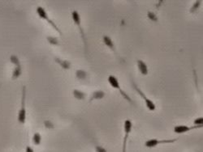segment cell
<instances>
[{
	"label": "cell",
	"instance_id": "21",
	"mask_svg": "<svg viewBox=\"0 0 203 152\" xmlns=\"http://www.w3.org/2000/svg\"><path fill=\"white\" fill-rule=\"evenodd\" d=\"M148 17L150 18V20H153V21H157L158 19L156 17V15L154 14L153 12H148Z\"/></svg>",
	"mask_w": 203,
	"mask_h": 152
},
{
	"label": "cell",
	"instance_id": "9",
	"mask_svg": "<svg viewBox=\"0 0 203 152\" xmlns=\"http://www.w3.org/2000/svg\"><path fill=\"white\" fill-rule=\"evenodd\" d=\"M136 65H137L138 71H140V73H141L142 75H147V74H148V66H147V65H146L145 61L139 59V60L136 61Z\"/></svg>",
	"mask_w": 203,
	"mask_h": 152
},
{
	"label": "cell",
	"instance_id": "2",
	"mask_svg": "<svg viewBox=\"0 0 203 152\" xmlns=\"http://www.w3.org/2000/svg\"><path fill=\"white\" fill-rule=\"evenodd\" d=\"M25 100H26V87L23 86L22 88V97H21V104H20V108L19 110L17 116L18 122L20 124H25L26 121V103H25Z\"/></svg>",
	"mask_w": 203,
	"mask_h": 152
},
{
	"label": "cell",
	"instance_id": "24",
	"mask_svg": "<svg viewBox=\"0 0 203 152\" xmlns=\"http://www.w3.org/2000/svg\"><path fill=\"white\" fill-rule=\"evenodd\" d=\"M25 152H34V150L33 149V147H31L30 146H27L25 148Z\"/></svg>",
	"mask_w": 203,
	"mask_h": 152
},
{
	"label": "cell",
	"instance_id": "11",
	"mask_svg": "<svg viewBox=\"0 0 203 152\" xmlns=\"http://www.w3.org/2000/svg\"><path fill=\"white\" fill-rule=\"evenodd\" d=\"M55 61L64 70H68L71 67V62L69 61H67V60H63V59L60 58L55 57Z\"/></svg>",
	"mask_w": 203,
	"mask_h": 152
},
{
	"label": "cell",
	"instance_id": "16",
	"mask_svg": "<svg viewBox=\"0 0 203 152\" xmlns=\"http://www.w3.org/2000/svg\"><path fill=\"white\" fill-rule=\"evenodd\" d=\"M76 75L79 79H86L87 73L84 71H82V70H78V71H76Z\"/></svg>",
	"mask_w": 203,
	"mask_h": 152
},
{
	"label": "cell",
	"instance_id": "23",
	"mask_svg": "<svg viewBox=\"0 0 203 152\" xmlns=\"http://www.w3.org/2000/svg\"><path fill=\"white\" fill-rule=\"evenodd\" d=\"M45 126L48 129H53L54 128V125H53V123L51 121H46L44 122Z\"/></svg>",
	"mask_w": 203,
	"mask_h": 152
},
{
	"label": "cell",
	"instance_id": "13",
	"mask_svg": "<svg viewBox=\"0 0 203 152\" xmlns=\"http://www.w3.org/2000/svg\"><path fill=\"white\" fill-rule=\"evenodd\" d=\"M21 74H22V67H21V66H15V69H14L12 71V79L15 80V79H17Z\"/></svg>",
	"mask_w": 203,
	"mask_h": 152
},
{
	"label": "cell",
	"instance_id": "19",
	"mask_svg": "<svg viewBox=\"0 0 203 152\" xmlns=\"http://www.w3.org/2000/svg\"><path fill=\"white\" fill-rule=\"evenodd\" d=\"M193 123H194V125H202V126H203V117L197 118V119H195V120H194Z\"/></svg>",
	"mask_w": 203,
	"mask_h": 152
},
{
	"label": "cell",
	"instance_id": "5",
	"mask_svg": "<svg viewBox=\"0 0 203 152\" xmlns=\"http://www.w3.org/2000/svg\"><path fill=\"white\" fill-rule=\"evenodd\" d=\"M132 129V123L130 120L127 119L124 123V141H123V147H122V152H126L127 150V142L129 139V135Z\"/></svg>",
	"mask_w": 203,
	"mask_h": 152
},
{
	"label": "cell",
	"instance_id": "22",
	"mask_svg": "<svg viewBox=\"0 0 203 152\" xmlns=\"http://www.w3.org/2000/svg\"><path fill=\"white\" fill-rule=\"evenodd\" d=\"M95 150L96 152H107V150L105 149L104 147L102 146H96L95 147Z\"/></svg>",
	"mask_w": 203,
	"mask_h": 152
},
{
	"label": "cell",
	"instance_id": "18",
	"mask_svg": "<svg viewBox=\"0 0 203 152\" xmlns=\"http://www.w3.org/2000/svg\"><path fill=\"white\" fill-rule=\"evenodd\" d=\"M10 61H11V62H12V64H14L15 66H21V65H20V59H19L18 56L15 55V54L11 55Z\"/></svg>",
	"mask_w": 203,
	"mask_h": 152
},
{
	"label": "cell",
	"instance_id": "20",
	"mask_svg": "<svg viewBox=\"0 0 203 152\" xmlns=\"http://www.w3.org/2000/svg\"><path fill=\"white\" fill-rule=\"evenodd\" d=\"M200 5H201V1H197V2H195L194 5L193 6V8L191 9V12H193L194 11L198 10V8L200 7Z\"/></svg>",
	"mask_w": 203,
	"mask_h": 152
},
{
	"label": "cell",
	"instance_id": "4",
	"mask_svg": "<svg viewBox=\"0 0 203 152\" xmlns=\"http://www.w3.org/2000/svg\"><path fill=\"white\" fill-rule=\"evenodd\" d=\"M107 80H108V83H109L110 85H111L113 88L117 89V90L119 91V93H120V95L124 97V99H125L126 101H128L129 102H130V103L133 104V102H132V101L131 100V98L128 96V94H126V92L124 91H123L121 89L119 80H118V79H117L115 76L110 75L109 77H108Z\"/></svg>",
	"mask_w": 203,
	"mask_h": 152
},
{
	"label": "cell",
	"instance_id": "3",
	"mask_svg": "<svg viewBox=\"0 0 203 152\" xmlns=\"http://www.w3.org/2000/svg\"><path fill=\"white\" fill-rule=\"evenodd\" d=\"M36 12H37V15H38L42 20H46V22L48 23V24H49V25H50V26H51L56 32H59V34L62 35V32H61V30H60V28L58 27L57 25H56V24H55L52 20L50 19L49 16H48V14H47L46 12V11L45 10L44 8H42V7H37Z\"/></svg>",
	"mask_w": 203,
	"mask_h": 152
},
{
	"label": "cell",
	"instance_id": "1",
	"mask_svg": "<svg viewBox=\"0 0 203 152\" xmlns=\"http://www.w3.org/2000/svg\"><path fill=\"white\" fill-rule=\"evenodd\" d=\"M72 19L73 20L74 24L77 26V28H79L80 30V33H81V38L83 40V42H84V49H85V54H87L88 52V43H87V39L86 37H85V34H84V29L81 26V15H80L79 12L77 11H73L72 12Z\"/></svg>",
	"mask_w": 203,
	"mask_h": 152
},
{
	"label": "cell",
	"instance_id": "15",
	"mask_svg": "<svg viewBox=\"0 0 203 152\" xmlns=\"http://www.w3.org/2000/svg\"><path fill=\"white\" fill-rule=\"evenodd\" d=\"M32 142L35 146H38L42 142V135L38 132H36L32 137Z\"/></svg>",
	"mask_w": 203,
	"mask_h": 152
},
{
	"label": "cell",
	"instance_id": "17",
	"mask_svg": "<svg viewBox=\"0 0 203 152\" xmlns=\"http://www.w3.org/2000/svg\"><path fill=\"white\" fill-rule=\"evenodd\" d=\"M46 40L47 41L49 42V44L51 45H59V41L56 37L48 36V37H46Z\"/></svg>",
	"mask_w": 203,
	"mask_h": 152
},
{
	"label": "cell",
	"instance_id": "14",
	"mask_svg": "<svg viewBox=\"0 0 203 152\" xmlns=\"http://www.w3.org/2000/svg\"><path fill=\"white\" fill-rule=\"evenodd\" d=\"M72 94H73V96L77 100H79V101H82L85 98V94L83 91H80L78 89H74L73 91H72Z\"/></svg>",
	"mask_w": 203,
	"mask_h": 152
},
{
	"label": "cell",
	"instance_id": "6",
	"mask_svg": "<svg viewBox=\"0 0 203 152\" xmlns=\"http://www.w3.org/2000/svg\"><path fill=\"white\" fill-rule=\"evenodd\" d=\"M132 85H133V88L136 90V92L140 95V96L142 98V100H144V101H145V104H146V106L147 107V108H148L149 110L150 111L155 110V109H156V105H155V104L151 101V100H150L148 97H146V95L143 93V91H141V89L139 88L138 87L136 86L133 82H132Z\"/></svg>",
	"mask_w": 203,
	"mask_h": 152
},
{
	"label": "cell",
	"instance_id": "7",
	"mask_svg": "<svg viewBox=\"0 0 203 152\" xmlns=\"http://www.w3.org/2000/svg\"><path fill=\"white\" fill-rule=\"evenodd\" d=\"M177 139H163L159 140L158 138H150V139L147 140L145 142V146L147 148H154L160 144H167V143H173L176 142Z\"/></svg>",
	"mask_w": 203,
	"mask_h": 152
},
{
	"label": "cell",
	"instance_id": "8",
	"mask_svg": "<svg viewBox=\"0 0 203 152\" xmlns=\"http://www.w3.org/2000/svg\"><path fill=\"white\" fill-rule=\"evenodd\" d=\"M200 128H203L202 125H193V126H188L186 125H176L174 127V132L177 134H185L193 130H196V129H200Z\"/></svg>",
	"mask_w": 203,
	"mask_h": 152
},
{
	"label": "cell",
	"instance_id": "10",
	"mask_svg": "<svg viewBox=\"0 0 203 152\" xmlns=\"http://www.w3.org/2000/svg\"><path fill=\"white\" fill-rule=\"evenodd\" d=\"M102 40H103V43H104L111 50L114 52L115 54H117L116 50H115V46L114 42H113V41L112 40V38L108 37V36H104V37H102Z\"/></svg>",
	"mask_w": 203,
	"mask_h": 152
},
{
	"label": "cell",
	"instance_id": "12",
	"mask_svg": "<svg viewBox=\"0 0 203 152\" xmlns=\"http://www.w3.org/2000/svg\"><path fill=\"white\" fill-rule=\"evenodd\" d=\"M105 96L104 91H95L93 92L92 96H90V100H89V102H91L92 101H94V100H101Z\"/></svg>",
	"mask_w": 203,
	"mask_h": 152
}]
</instances>
